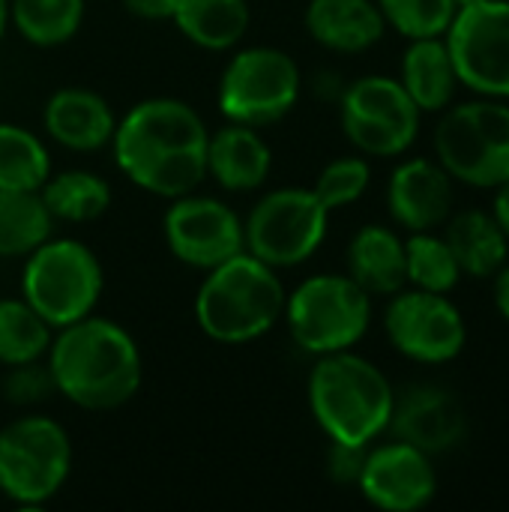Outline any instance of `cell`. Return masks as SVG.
<instances>
[{
  "mask_svg": "<svg viewBox=\"0 0 509 512\" xmlns=\"http://www.w3.org/2000/svg\"><path fill=\"white\" fill-rule=\"evenodd\" d=\"M42 126L60 147L75 153H93L111 144L117 117L99 93L84 87H63L45 102Z\"/></svg>",
  "mask_w": 509,
  "mask_h": 512,
  "instance_id": "ac0fdd59",
  "label": "cell"
},
{
  "mask_svg": "<svg viewBox=\"0 0 509 512\" xmlns=\"http://www.w3.org/2000/svg\"><path fill=\"white\" fill-rule=\"evenodd\" d=\"M405 273L414 288L435 294H450L462 279L453 249L435 231H414L405 240Z\"/></svg>",
  "mask_w": 509,
  "mask_h": 512,
  "instance_id": "f546056e",
  "label": "cell"
},
{
  "mask_svg": "<svg viewBox=\"0 0 509 512\" xmlns=\"http://www.w3.org/2000/svg\"><path fill=\"white\" fill-rule=\"evenodd\" d=\"M330 210L315 189H273L243 222V249L273 270L309 261L327 237Z\"/></svg>",
  "mask_w": 509,
  "mask_h": 512,
  "instance_id": "30bf717a",
  "label": "cell"
},
{
  "mask_svg": "<svg viewBox=\"0 0 509 512\" xmlns=\"http://www.w3.org/2000/svg\"><path fill=\"white\" fill-rule=\"evenodd\" d=\"M447 246L453 249L462 276L489 279L495 276L509 258V240L498 219L486 210H462L447 222Z\"/></svg>",
  "mask_w": 509,
  "mask_h": 512,
  "instance_id": "603a6c76",
  "label": "cell"
},
{
  "mask_svg": "<svg viewBox=\"0 0 509 512\" xmlns=\"http://www.w3.org/2000/svg\"><path fill=\"white\" fill-rule=\"evenodd\" d=\"M387 207L405 231H438L453 216V177L438 159H408L387 183Z\"/></svg>",
  "mask_w": 509,
  "mask_h": 512,
  "instance_id": "e0dca14e",
  "label": "cell"
},
{
  "mask_svg": "<svg viewBox=\"0 0 509 512\" xmlns=\"http://www.w3.org/2000/svg\"><path fill=\"white\" fill-rule=\"evenodd\" d=\"M357 489L378 510L414 512L432 504L438 492V474L429 453L396 438L366 450Z\"/></svg>",
  "mask_w": 509,
  "mask_h": 512,
  "instance_id": "9a60e30c",
  "label": "cell"
},
{
  "mask_svg": "<svg viewBox=\"0 0 509 512\" xmlns=\"http://www.w3.org/2000/svg\"><path fill=\"white\" fill-rule=\"evenodd\" d=\"M177 30L207 51H228L243 42L249 30L246 0H177Z\"/></svg>",
  "mask_w": 509,
  "mask_h": 512,
  "instance_id": "cb8c5ba5",
  "label": "cell"
},
{
  "mask_svg": "<svg viewBox=\"0 0 509 512\" xmlns=\"http://www.w3.org/2000/svg\"><path fill=\"white\" fill-rule=\"evenodd\" d=\"M369 180H372V168L363 156H342V159H333L318 174L312 189L321 198V204L333 213L360 201L363 192L369 189Z\"/></svg>",
  "mask_w": 509,
  "mask_h": 512,
  "instance_id": "1f68e13d",
  "label": "cell"
},
{
  "mask_svg": "<svg viewBox=\"0 0 509 512\" xmlns=\"http://www.w3.org/2000/svg\"><path fill=\"white\" fill-rule=\"evenodd\" d=\"M306 33L339 54H357L381 42L387 21L375 0H309Z\"/></svg>",
  "mask_w": 509,
  "mask_h": 512,
  "instance_id": "ffe728a7",
  "label": "cell"
},
{
  "mask_svg": "<svg viewBox=\"0 0 509 512\" xmlns=\"http://www.w3.org/2000/svg\"><path fill=\"white\" fill-rule=\"evenodd\" d=\"M492 216L498 219V225L504 228V234H507V240H509V180L498 186V195H495V210H492Z\"/></svg>",
  "mask_w": 509,
  "mask_h": 512,
  "instance_id": "8d00e7d4",
  "label": "cell"
},
{
  "mask_svg": "<svg viewBox=\"0 0 509 512\" xmlns=\"http://www.w3.org/2000/svg\"><path fill=\"white\" fill-rule=\"evenodd\" d=\"M165 243L177 261L195 270H213L243 252V222L219 198L180 195L162 219Z\"/></svg>",
  "mask_w": 509,
  "mask_h": 512,
  "instance_id": "5bb4252c",
  "label": "cell"
},
{
  "mask_svg": "<svg viewBox=\"0 0 509 512\" xmlns=\"http://www.w3.org/2000/svg\"><path fill=\"white\" fill-rule=\"evenodd\" d=\"M3 399L18 405V408H27V405H36L42 399H48L54 390V378L48 372V363H21V366H9L6 378H3Z\"/></svg>",
  "mask_w": 509,
  "mask_h": 512,
  "instance_id": "d6a6232c",
  "label": "cell"
},
{
  "mask_svg": "<svg viewBox=\"0 0 509 512\" xmlns=\"http://www.w3.org/2000/svg\"><path fill=\"white\" fill-rule=\"evenodd\" d=\"M54 222H93L111 207V186L93 171H63L39 189Z\"/></svg>",
  "mask_w": 509,
  "mask_h": 512,
  "instance_id": "484cf974",
  "label": "cell"
},
{
  "mask_svg": "<svg viewBox=\"0 0 509 512\" xmlns=\"http://www.w3.org/2000/svg\"><path fill=\"white\" fill-rule=\"evenodd\" d=\"M366 450L369 447H354V444H336L330 441V453H327V471L336 483L348 486L360 480L363 462H366Z\"/></svg>",
  "mask_w": 509,
  "mask_h": 512,
  "instance_id": "836d02e7",
  "label": "cell"
},
{
  "mask_svg": "<svg viewBox=\"0 0 509 512\" xmlns=\"http://www.w3.org/2000/svg\"><path fill=\"white\" fill-rule=\"evenodd\" d=\"M294 345L312 357L351 351L372 324V297L348 273L303 279L282 312Z\"/></svg>",
  "mask_w": 509,
  "mask_h": 512,
  "instance_id": "8992f818",
  "label": "cell"
},
{
  "mask_svg": "<svg viewBox=\"0 0 509 512\" xmlns=\"http://www.w3.org/2000/svg\"><path fill=\"white\" fill-rule=\"evenodd\" d=\"M51 327L24 297H0V366L42 360L51 345Z\"/></svg>",
  "mask_w": 509,
  "mask_h": 512,
  "instance_id": "f1b7e54d",
  "label": "cell"
},
{
  "mask_svg": "<svg viewBox=\"0 0 509 512\" xmlns=\"http://www.w3.org/2000/svg\"><path fill=\"white\" fill-rule=\"evenodd\" d=\"M348 276L369 297H393L408 285L405 240L387 225H363L348 243Z\"/></svg>",
  "mask_w": 509,
  "mask_h": 512,
  "instance_id": "44dd1931",
  "label": "cell"
},
{
  "mask_svg": "<svg viewBox=\"0 0 509 512\" xmlns=\"http://www.w3.org/2000/svg\"><path fill=\"white\" fill-rule=\"evenodd\" d=\"M285 300L279 273L243 249L207 270L195 297V321L213 342L246 345L276 327Z\"/></svg>",
  "mask_w": 509,
  "mask_h": 512,
  "instance_id": "277c9868",
  "label": "cell"
},
{
  "mask_svg": "<svg viewBox=\"0 0 509 512\" xmlns=\"http://www.w3.org/2000/svg\"><path fill=\"white\" fill-rule=\"evenodd\" d=\"M375 3L387 27L399 30L405 39L444 36L459 12L456 0H375Z\"/></svg>",
  "mask_w": 509,
  "mask_h": 512,
  "instance_id": "4dcf8cb0",
  "label": "cell"
},
{
  "mask_svg": "<svg viewBox=\"0 0 509 512\" xmlns=\"http://www.w3.org/2000/svg\"><path fill=\"white\" fill-rule=\"evenodd\" d=\"M9 27V0H0V39Z\"/></svg>",
  "mask_w": 509,
  "mask_h": 512,
  "instance_id": "74e56055",
  "label": "cell"
},
{
  "mask_svg": "<svg viewBox=\"0 0 509 512\" xmlns=\"http://www.w3.org/2000/svg\"><path fill=\"white\" fill-rule=\"evenodd\" d=\"M72 471L66 429L42 414H27L0 429V495L18 507L48 504Z\"/></svg>",
  "mask_w": 509,
  "mask_h": 512,
  "instance_id": "ba28073f",
  "label": "cell"
},
{
  "mask_svg": "<svg viewBox=\"0 0 509 512\" xmlns=\"http://www.w3.org/2000/svg\"><path fill=\"white\" fill-rule=\"evenodd\" d=\"M495 306L509 324V261L495 273Z\"/></svg>",
  "mask_w": 509,
  "mask_h": 512,
  "instance_id": "d590c367",
  "label": "cell"
},
{
  "mask_svg": "<svg viewBox=\"0 0 509 512\" xmlns=\"http://www.w3.org/2000/svg\"><path fill=\"white\" fill-rule=\"evenodd\" d=\"M123 9L141 21H171L177 0H123Z\"/></svg>",
  "mask_w": 509,
  "mask_h": 512,
  "instance_id": "e575fe53",
  "label": "cell"
},
{
  "mask_svg": "<svg viewBox=\"0 0 509 512\" xmlns=\"http://www.w3.org/2000/svg\"><path fill=\"white\" fill-rule=\"evenodd\" d=\"M300 66L282 48H240L219 78V111L228 123L270 126L279 123L300 99Z\"/></svg>",
  "mask_w": 509,
  "mask_h": 512,
  "instance_id": "9c48e42d",
  "label": "cell"
},
{
  "mask_svg": "<svg viewBox=\"0 0 509 512\" xmlns=\"http://www.w3.org/2000/svg\"><path fill=\"white\" fill-rule=\"evenodd\" d=\"M54 216L39 192L0 189V258H27L51 237Z\"/></svg>",
  "mask_w": 509,
  "mask_h": 512,
  "instance_id": "d4e9b609",
  "label": "cell"
},
{
  "mask_svg": "<svg viewBox=\"0 0 509 512\" xmlns=\"http://www.w3.org/2000/svg\"><path fill=\"white\" fill-rule=\"evenodd\" d=\"M273 150L255 126L225 123L207 138V174L228 192H252L267 183Z\"/></svg>",
  "mask_w": 509,
  "mask_h": 512,
  "instance_id": "d6986e66",
  "label": "cell"
},
{
  "mask_svg": "<svg viewBox=\"0 0 509 512\" xmlns=\"http://www.w3.org/2000/svg\"><path fill=\"white\" fill-rule=\"evenodd\" d=\"M435 156L444 171L474 189H498L509 180V105L480 96L447 105L435 129Z\"/></svg>",
  "mask_w": 509,
  "mask_h": 512,
  "instance_id": "52a82bcc",
  "label": "cell"
},
{
  "mask_svg": "<svg viewBox=\"0 0 509 512\" xmlns=\"http://www.w3.org/2000/svg\"><path fill=\"white\" fill-rule=\"evenodd\" d=\"M444 39L459 84L480 96L509 99V0L462 6Z\"/></svg>",
  "mask_w": 509,
  "mask_h": 512,
  "instance_id": "7c38bea8",
  "label": "cell"
},
{
  "mask_svg": "<svg viewBox=\"0 0 509 512\" xmlns=\"http://www.w3.org/2000/svg\"><path fill=\"white\" fill-rule=\"evenodd\" d=\"M48 372L54 390L84 411L123 408L141 390L144 366L135 339L114 321L87 315L51 336Z\"/></svg>",
  "mask_w": 509,
  "mask_h": 512,
  "instance_id": "7a4b0ae2",
  "label": "cell"
},
{
  "mask_svg": "<svg viewBox=\"0 0 509 512\" xmlns=\"http://www.w3.org/2000/svg\"><path fill=\"white\" fill-rule=\"evenodd\" d=\"M474 3H480V0H456V6L462 9V6H474Z\"/></svg>",
  "mask_w": 509,
  "mask_h": 512,
  "instance_id": "f35d334b",
  "label": "cell"
},
{
  "mask_svg": "<svg viewBox=\"0 0 509 512\" xmlns=\"http://www.w3.org/2000/svg\"><path fill=\"white\" fill-rule=\"evenodd\" d=\"M402 87L420 108V114L444 111L459 87V75L447 48L444 36H426L411 39L405 57H402Z\"/></svg>",
  "mask_w": 509,
  "mask_h": 512,
  "instance_id": "7402d4cb",
  "label": "cell"
},
{
  "mask_svg": "<svg viewBox=\"0 0 509 512\" xmlns=\"http://www.w3.org/2000/svg\"><path fill=\"white\" fill-rule=\"evenodd\" d=\"M207 138L210 132L189 102L156 96L117 120L111 147L117 168L138 189L174 201L204 183Z\"/></svg>",
  "mask_w": 509,
  "mask_h": 512,
  "instance_id": "6da1fadb",
  "label": "cell"
},
{
  "mask_svg": "<svg viewBox=\"0 0 509 512\" xmlns=\"http://www.w3.org/2000/svg\"><path fill=\"white\" fill-rule=\"evenodd\" d=\"M51 177V153L24 126L0 123V189L39 192Z\"/></svg>",
  "mask_w": 509,
  "mask_h": 512,
  "instance_id": "83f0119b",
  "label": "cell"
},
{
  "mask_svg": "<svg viewBox=\"0 0 509 512\" xmlns=\"http://www.w3.org/2000/svg\"><path fill=\"white\" fill-rule=\"evenodd\" d=\"M84 0H9V21L36 48L69 42L84 21Z\"/></svg>",
  "mask_w": 509,
  "mask_h": 512,
  "instance_id": "4316f807",
  "label": "cell"
},
{
  "mask_svg": "<svg viewBox=\"0 0 509 512\" xmlns=\"http://www.w3.org/2000/svg\"><path fill=\"white\" fill-rule=\"evenodd\" d=\"M339 120L345 138L366 156H399L420 132V108L399 78L363 75L339 96Z\"/></svg>",
  "mask_w": 509,
  "mask_h": 512,
  "instance_id": "8fae6325",
  "label": "cell"
},
{
  "mask_svg": "<svg viewBox=\"0 0 509 512\" xmlns=\"http://www.w3.org/2000/svg\"><path fill=\"white\" fill-rule=\"evenodd\" d=\"M387 429L399 441L429 456H438L459 447V441L468 432V414L450 390L435 384H417L396 396Z\"/></svg>",
  "mask_w": 509,
  "mask_h": 512,
  "instance_id": "2e32d148",
  "label": "cell"
},
{
  "mask_svg": "<svg viewBox=\"0 0 509 512\" xmlns=\"http://www.w3.org/2000/svg\"><path fill=\"white\" fill-rule=\"evenodd\" d=\"M384 330L402 357L426 366L456 360L468 342V327L459 306L447 294L420 288L393 294L384 312Z\"/></svg>",
  "mask_w": 509,
  "mask_h": 512,
  "instance_id": "4fadbf2b",
  "label": "cell"
},
{
  "mask_svg": "<svg viewBox=\"0 0 509 512\" xmlns=\"http://www.w3.org/2000/svg\"><path fill=\"white\" fill-rule=\"evenodd\" d=\"M105 288L96 252L72 237H48L36 246L21 273V297L42 315L51 330L93 315Z\"/></svg>",
  "mask_w": 509,
  "mask_h": 512,
  "instance_id": "5b68a950",
  "label": "cell"
},
{
  "mask_svg": "<svg viewBox=\"0 0 509 512\" xmlns=\"http://www.w3.org/2000/svg\"><path fill=\"white\" fill-rule=\"evenodd\" d=\"M396 390L390 378L354 351L318 357L309 375V411L336 444L369 447L387 432Z\"/></svg>",
  "mask_w": 509,
  "mask_h": 512,
  "instance_id": "3957f363",
  "label": "cell"
}]
</instances>
